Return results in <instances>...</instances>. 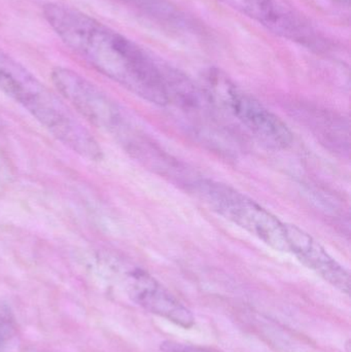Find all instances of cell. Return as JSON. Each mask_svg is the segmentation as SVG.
Segmentation results:
<instances>
[{
    "label": "cell",
    "instance_id": "obj_1",
    "mask_svg": "<svg viewBox=\"0 0 351 352\" xmlns=\"http://www.w3.org/2000/svg\"><path fill=\"white\" fill-rule=\"evenodd\" d=\"M43 16L61 41L97 72L144 100L169 102L164 70L134 41L65 4H45Z\"/></svg>",
    "mask_w": 351,
    "mask_h": 352
},
{
    "label": "cell",
    "instance_id": "obj_8",
    "mask_svg": "<svg viewBox=\"0 0 351 352\" xmlns=\"http://www.w3.org/2000/svg\"><path fill=\"white\" fill-rule=\"evenodd\" d=\"M262 26L293 41L313 43L315 34L306 23L278 0H225Z\"/></svg>",
    "mask_w": 351,
    "mask_h": 352
},
{
    "label": "cell",
    "instance_id": "obj_5",
    "mask_svg": "<svg viewBox=\"0 0 351 352\" xmlns=\"http://www.w3.org/2000/svg\"><path fill=\"white\" fill-rule=\"evenodd\" d=\"M52 80L60 94L93 125L121 135L126 126L117 104L86 78L71 69L57 67Z\"/></svg>",
    "mask_w": 351,
    "mask_h": 352
},
{
    "label": "cell",
    "instance_id": "obj_4",
    "mask_svg": "<svg viewBox=\"0 0 351 352\" xmlns=\"http://www.w3.org/2000/svg\"><path fill=\"white\" fill-rule=\"evenodd\" d=\"M204 86L206 95L214 104L264 144L274 148H286L292 144L293 133L286 124L220 70L210 69L204 76Z\"/></svg>",
    "mask_w": 351,
    "mask_h": 352
},
{
    "label": "cell",
    "instance_id": "obj_3",
    "mask_svg": "<svg viewBox=\"0 0 351 352\" xmlns=\"http://www.w3.org/2000/svg\"><path fill=\"white\" fill-rule=\"evenodd\" d=\"M196 192L212 211L227 221L238 226L273 250L288 252L286 223L247 195L210 179L198 182Z\"/></svg>",
    "mask_w": 351,
    "mask_h": 352
},
{
    "label": "cell",
    "instance_id": "obj_7",
    "mask_svg": "<svg viewBox=\"0 0 351 352\" xmlns=\"http://www.w3.org/2000/svg\"><path fill=\"white\" fill-rule=\"evenodd\" d=\"M288 252H292L303 265L342 293L350 295V275L319 242L304 230L286 223Z\"/></svg>",
    "mask_w": 351,
    "mask_h": 352
},
{
    "label": "cell",
    "instance_id": "obj_2",
    "mask_svg": "<svg viewBox=\"0 0 351 352\" xmlns=\"http://www.w3.org/2000/svg\"><path fill=\"white\" fill-rule=\"evenodd\" d=\"M0 91L22 105L62 144L90 160L101 154L94 138L41 80L0 50Z\"/></svg>",
    "mask_w": 351,
    "mask_h": 352
},
{
    "label": "cell",
    "instance_id": "obj_6",
    "mask_svg": "<svg viewBox=\"0 0 351 352\" xmlns=\"http://www.w3.org/2000/svg\"><path fill=\"white\" fill-rule=\"evenodd\" d=\"M115 267L126 293L134 303L177 326L185 329L194 326L193 314L152 275L138 267L128 266L122 263H117Z\"/></svg>",
    "mask_w": 351,
    "mask_h": 352
},
{
    "label": "cell",
    "instance_id": "obj_9",
    "mask_svg": "<svg viewBox=\"0 0 351 352\" xmlns=\"http://www.w3.org/2000/svg\"><path fill=\"white\" fill-rule=\"evenodd\" d=\"M160 349L162 352H214L175 341H165L161 344Z\"/></svg>",
    "mask_w": 351,
    "mask_h": 352
}]
</instances>
